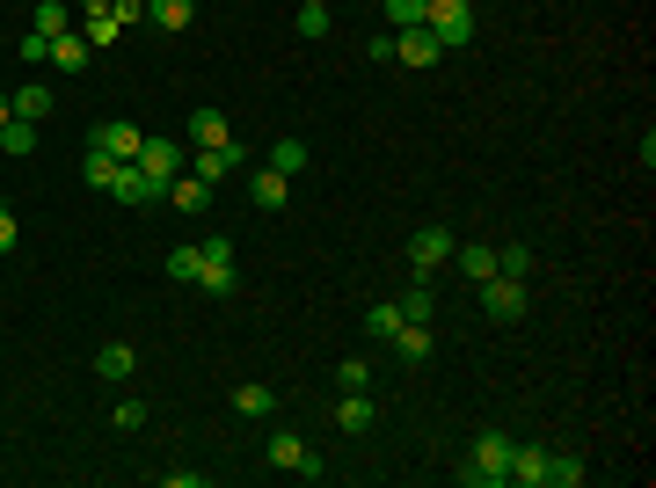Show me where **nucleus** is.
Listing matches in <instances>:
<instances>
[{
  "label": "nucleus",
  "mask_w": 656,
  "mask_h": 488,
  "mask_svg": "<svg viewBox=\"0 0 656 488\" xmlns=\"http://www.w3.org/2000/svg\"><path fill=\"white\" fill-rule=\"evenodd\" d=\"M242 161H248L242 139H226V147H190V175H197V183H212V190H219V183H234Z\"/></svg>",
  "instance_id": "0eeeda50"
},
{
  "label": "nucleus",
  "mask_w": 656,
  "mask_h": 488,
  "mask_svg": "<svg viewBox=\"0 0 656 488\" xmlns=\"http://www.w3.org/2000/svg\"><path fill=\"white\" fill-rule=\"evenodd\" d=\"M510 488H547V445H510Z\"/></svg>",
  "instance_id": "ddd939ff"
},
{
  "label": "nucleus",
  "mask_w": 656,
  "mask_h": 488,
  "mask_svg": "<svg viewBox=\"0 0 656 488\" xmlns=\"http://www.w3.org/2000/svg\"><path fill=\"white\" fill-rule=\"evenodd\" d=\"M23 59L29 66H51V37H23Z\"/></svg>",
  "instance_id": "4c0bfd02"
},
{
  "label": "nucleus",
  "mask_w": 656,
  "mask_h": 488,
  "mask_svg": "<svg viewBox=\"0 0 656 488\" xmlns=\"http://www.w3.org/2000/svg\"><path fill=\"white\" fill-rule=\"evenodd\" d=\"M88 147H96V153H110V161H139L146 132H139V124H124V117H102L96 132H88Z\"/></svg>",
  "instance_id": "6e6552de"
},
{
  "label": "nucleus",
  "mask_w": 656,
  "mask_h": 488,
  "mask_svg": "<svg viewBox=\"0 0 656 488\" xmlns=\"http://www.w3.org/2000/svg\"><path fill=\"white\" fill-rule=\"evenodd\" d=\"M248 204H256V212H285V204H292V175L256 168V175H248Z\"/></svg>",
  "instance_id": "9b49d317"
},
{
  "label": "nucleus",
  "mask_w": 656,
  "mask_h": 488,
  "mask_svg": "<svg viewBox=\"0 0 656 488\" xmlns=\"http://www.w3.org/2000/svg\"><path fill=\"white\" fill-rule=\"evenodd\" d=\"M270 168H277V175H299V168H307V147H299V139H277V147H270Z\"/></svg>",
  "instance_id": "2f4dec72"
},
{
  "label": "nucleus",
  "mask_w": 656,
  "mask_h": 488,
  "mask_svg": "<svg viewBox=\"0 0 656 488\" xmlns=\"http://www.w3.org/2000/svg\"><path fill=\"white\" fill-rule=\"evenodd\" d=\"M15 117H29V124L51 117V88L45 80H23V88H15Z\"/></svg>",
  "instance_id": "b1692460"
},
{
  "label": "nucleus",
  "mask_w": 656,
  "mask_h": 488,
  "mask_svg": "<svg viewBox=\"0 0 656 488\" xmlns=\"http://www.w3.org/2000/svg\"><path fill=\"white\" fill-rule=\"evenodd\" d=\"M212 474H197V466H161V488H205Z\"/></svg>",
  "instance_id": "72a5a7b5"
},
{
  "label": "nucleus",
  "mask_w": 656,
  "mask_h": 488,
  "mask_svg": "<svg viewBox=\"0 0 656 488\" xmlns=\"http://www.w3.org/2000/svg\"><path fill=\"white\" fill-rule=\"evenodd\" d=\"M15 241H23V226H15V212L0 204V255H15Z\"/></svg>",
  "instance_id": "e433bc0d"
},
{
  "label": "nucleus",
  "mask_w": 656,
  "mask_h": 488,
  "mask_svg": "<svg viewBox=\"0 0 656 488\" xmlns=\"http://www.w3.org/2000/svg\"><path fill=\"white\" fill-rule=\"evenodd\" d=\"M380 15H387V29H416L431 15V0H380Z\"/></svg>",
  "instance_id": "a878e982"
},
{
  "label": "nucleus",
  "mask_w": 656,
  "mask_h": 488,
  "mask_svg": "<svg viewBox=\"0 0 656 488\" xmlns=\"http://www.w3.org/2000/svg\"><path fill=\"white\" fill-rule=\"evenodd\" d=\"M453 248H460L453 226H416V234H409V277H416V285H431L437 270L453 263Z\"/></svg>",
  "instance_id": "f03ea898"
},
{
  "label": "nucleus",
  "mask_w": 656,
  "mask_h": 488,
  "mask_svg": "<svg viewBox=\"0 0 656 488\" xmlns=\"http://www.w3.org/2000/svg\"><path fill=\"white\" fill-rule=\"evenodd\" d=\"M270 466H285V474H299V481H321V474H329V466H321V452L307 438H299V430H270Z\"/></svg>",
  "instance_id": "39448f33"
},
{
  "label": "nucleus",
  "mask_w": 656,
  "mask_h": 488,
  "mask_svg": "<svg viewBox=\"0 0 656 488\" xmlns=\"http://www.w3.org/2000/svg\"><path fill=\"white\" fill-rule=\"evenodd\" d=\"M474 292H482V314L488 321H525V277H504V270H496V277H488V285H474Z\"/></svg>",
  "instance_id": "423d86ee"
},
{
  "label": "nucleus",
  "mask_w": 656,
  "mask_h": 488,
  "mask_svg": "<svg viewBox=\"0 0 656 488\" xmlns=\"http://www.w3.org/2000/svg\"><path fill=\"white\" fill-rule=\"evenodd\" d=\"M496 270H504V277H533V248H525V241L496 248Z\"/></svg>",
  "instance_id": "c756f323"
},
{
  "label": "nucleus",
  "mask_w": 656,
  "mask_h": 488,
  "mask_svg": "<svg viewBox=\"0 0 656 488\" xmlns=\"http://www.w3.org/2000/svg\"><path fill=\"white\" fill-rule=\"evenodd\" d=\"M132 365H139V350H132V342H102V350H96V379H110V387L132 379Z\"/></svg>",
  "instance_id": "a211bd4d"
},
{
  "label": "nucleus",
  "mask_w": 656,
  "mask_h": 488,
  "mask_svg": "<svg viewBox=\"0 0 656 488\" xmlns=\"http://www.w3.org/2000/svg\"><path fill=\"white\" fill-rule=\"evenodd\" d=\"M299 37H307V45L329 37V8H321V0H299Z\"/></svg>",
  "instance_id": "c85d7f7f"
},
{
  "label": "nucleus",
  "mask_w": 656,
  "mask_h": 488,
  "mask_svg": "<svg viewBox=\"0 0 656 488\" xmlns=\"http://www.w3.org/2000/svg\"><path fill=\"white\" fill-rule=\"evenodd\" d=\"M394 328H401V306H394V299L364 314V336H372V342H394Z\"/></svg>",
  "instance_id": "cd10ccee"
},
{
  "label": "nucleus",
  "mask_w": 656,
  "mask_h": 488,
  "mask_svg": "<svg viewBox=\"0 0 656 488\" xmlns=\"http://www.w3.org/2000/svg\"><path fill=\"white\" fill-rule=\"evenodd\" d=\"M197 270H205V255H197V241L169 248V277H175V285H197Z\"/></svg>",
  "instance_id": "bb28decb"
},
{
  "label": "nucleus",
  "mask_w": 656,
  "mask_h": 488,
  "mask_svg": "<svg viewBox=\"0 0 656 488\" xmlns=\"http://www.w3.org/2000/svg\"><path fill=\"white\" fill-rule=\"evenodd\" d=\"M73 8H81V15H102V8H110V0H73Z\"/></svg>",
  "instance_id": "58836bf2"
},
{
  "label": "nucleus",
  "mask_w": 656,
  "mask_h": 488,
  "mask_svg": "<svg viewBox=\"0 0 656 488\" xmlns=\"http://www.w3.org/2000/svg\"><path fill=\"white\" fill-rule=\"evenodd\" d=\"M146 23L161 29V37H175V29L197 23V0H146Z\"/></svg>",
  "instance_id": "dca6fc26"
},
{
  "label": "nucleus",
  "mask_w": 656,
  "mask_h": 488,
  "mask_svg": "<svg viewBox=\"0 0 656 488\" xmlns=\"http://www.w3.org/2000/svg\"><path fill=\"white\" fill-rule=\"evenodd\" d=\"M270 409H277V393H270L263 379H248V387H234V415H248V423H263Z\"/></svg>",
  "instance_id": "412c9836"
},
{
  "label": "nucleus",
  "mask_w": 656,
  "mask_h": 488,
  "mask_svg": "<svg viewBox=\"0 0 656 488\" xmlns=\"http://www.w3.org/2000/svg\"><path fill=\"white\" fill-rule=\"evenodd\" d=\"M161 204H175L183 220H205V212H212V183H197V175L183 168V175L169 183V197H161Z\"/></svg>",
  "instance_id": "1a4fd4ad"
},
{
  "label": "nucleus",
  "mask_w": 656,
  "mask_h": 488,
  "mask_svg": "<svg viewBox=\"0 0 656 488\" xmlns=\"http://www.w3.org/2000/svg\"><path fill=\"white\" fill-rule=\"evenodd\" d=\"M423 29H431L445 51L474 45V0H431V15H423Z\"/></svg>",
  "instance_id": "20e7f679"
},
{
  "label": "nucleus",
  "mask_w": 656,
  "mask_h": 488,
  "mask_svg": "<svg viewBox=\"0 0 656 488\" xmlns=\"http://www.w3.org/2000/svg\"><path fill=\"white\" fill-rule=\"evenodd\" d=\"M8 117H15V96H0V124H8Z\"/></svg>",
  "instance_id": "ea45409f"
},
{
  "label": "nucleus",
  "mask_w": 656,
  "mask_h": 488,
  "mask_svg": "<svg viewBox=\"0 0 656 488\" xmlns=\"http://www.w3.org/2000/svg\"><path fill=\"white\" fill-rule=\"evenodd\" d=\"M110 423H117V430H146V401H117Z\"/></svg>",
  "instance_id": "f704fd0d"
},
{
  "label": "nucleus",
  "mask_w": 656,
  "mask_h": 488,
  "mask_svg": "<svg viewBox=\"0 0 656 488\" xmlns=\"http://www.w3.org/2000/svg\"><path fill=\"white\" fill-rule=\"evenodd\" d=\"M343 387H372V365H364V358H343L336 365V393Z\"/></svg>",
  "instance_id": "473e14b6"
},
{
  "label": "nucleus",
  "mask_w": 656,
  "mask_h": 488,
  "mask_svg": "<svg viewBox=\"0 0 656 488\" xmlns=\"http://www.w3.org/2000/svg\"><path fill=\"white\" fill-rule=\"evenodd\" d=\"M110 15H117V29H132V23H146V0H110Z\"/></svg>",
  "instance_id": "c9c22d12"
},
{
  "label": "nucleus",
  "mask_w": 656,
  "mask_h": 488,
  "mask_svg": "<svg viewBox=\"0 0 656 488\" xmlns=\"http://www.w3.org/2000/svg\"><path fill=\"white\" fill-rule=\"evenodd\" d=\"M372 415H380V409H372V393L343 387V401H336V430H343V438H364V430H372Z\"/></svg>",
  "instance_id": "f8f14e48"
},
{
  "label": "nucleus",
  "mask_w": 656,
  "mask_h": 488,
  "mask_svg": "<svg viewBox=\"0 0 656 488\" xmlns=\"http://www.w3.org/2000/svg\"><path fill=\"white\" fill-rule=\"evenodd\" d=\"M547 488H583V452H547Z\"/></svg>",
  "instance_id": "5701e85b"
},
{
  "label": "nucleus",
  "mask_w": 656,
  "mask_h": 488,
  "mask_svg": "<svg viewBox=\"0 0 656 488\" xmlns=\"http://www.w3.org/2000/svg\"><path fill=\"white\" fill-rule=\"evenodd\" d=\"M183 168H190V147H183V139H146L139 147V175L153 183V197H169V183Z\"/></svg>",
  "instance_id": "7ed1b4c3"
},
{
  "label": "nucleus",
  "mask_w": 656,
  "mask_h": 488,
  "mask_svg": "<svg viewBox=\"0 0 656 488\" xmlns=\"http://www.w3.org/2000/svg\"><path fill=\"white\" fill-rule=\"evenodd\" d=\"M226 139H234L226 110H190V147H226Z\"/></svg>",
  "instance_id": "aec40b11"
},
{
  "label": "nucleus",
  "mask_w": 656,
  "mask_h": 488,
  "mask_svg": "<svg viewBox=\"0 0 656 488\" xmlns=\"http://www.w3.org/2000/svg\"><path fill=\"white\" fill-rule=\"evenodd\" d=\"M394 350H401V365H423V358L437 350L431 321H401V328H394Z\"/></svg>",
  "instance_id": "f3484780"
},
{
  "label": "nucleus",
  "mask_w": 656,
  "mask_h": 488,
  "mask_svg": "<svg viewBox=\"0 0 656 488\" xmlns=\"http://www.w3.org/2000/svg\"><path fill=\"white\" fill-rule=\"evenodd\" d=\"M510 430H482V438L467 445V466H460V481L467 488H510Z\"/></svg>",
  "instance_id": "f257e3e1"
},
{
  "label": "nucleus",
  "mask_w": 656,
  "mask_h": 488,
  "mask_svg": "<svg viewBox=\"0 0 656 488\" xmlns=\"http://www.w3.org/2000/svg\"><path fill=\"white\" fill-rule=\"evenodd\" d=\"M73 29V0H37V15H29V37H66Z\"/></svg>",
  "instance_id": "6ab92c4d"
},
{
  "label": "nucleus",
  "mask_w": 656,
  "mask_h": 488,
  "mask_svg": "<svg viewBox=\"0 0 656 488\" xmlns=\"http://www.w3.org/2000/svg\"><path fill=\"white\" fill-rule=\"evenodd\" d=\"M51 66H59V74H88V66H96V45H88L81 29H66V37H51Z\"/></svg>",
  "instance_id": "4468645a"
},
{
  "label": "nucleus",
  "mask_w": 656,
  "mask_h": 488,
  "mask_svg": "<svg viewBox=\"0 0 656 488\" xmlns=\"http://www.w3.org/2000/svg\"><path fill=\"white\" fill-rule=\"evenodd\" d=\"M81 37H88V45H96V51H110V45H117V37H124V29H117V15L102 8V15H88V29H81Z\"/></svg>",
  "instance_id": "7c9ffc66"
},
{
  "label": "nucleus",
  "mask_w": 656,
  "mask_h": 488,
  "mask_svg": "<svg viewBox=\"0 0 656 488\" xmlns=\"http://www.w3.org/2000/svg\"><path fill=\"white\" fill-rule=\"evenodd\" d=\"M0 153L29 161V153H37V124H29V117H8V124H0Z\"/></svg>",
  "instance_id": "4be33fe9"
},
{
  "label": "nucleus",
  "mask_w": 656,
  "mask_h": 488,
  "mask_svg": "<svg viewBox=\"0 0 656 488\" xmlns=\"http://www.w3.org/2000/svg\"><path fill=\"white\" fill-rule=\"evenodd\" d=\"M394 59H401V66H437V59H445V45L416 23V29H394Z\"/></svg>",
  "instance_id": "9d476101"
},
{
  "label": "nucleus",
  "mask_w": 656,
  "mask_h": 488,
  "mask_svg": "<svg viewBox=\"0 0 656 488\" xmlns=\"http://www.w3.org/2000/svg\"><path fill=\"white\" fill-rule=\"evenodd\" d=\"M394 306H401V321H431V314H437V292H431V285H416V277H409V292L394 299Z\"/></svg>",
  "instance_id": "393cba45"
},
{
  "label": "nucleus",
  "mask_w": 656,
  "mask_h": 488,
  "mask_svg": "<svg viewBox=\"0 0 656 488\" xmlns=\"http://www.w3.org/2000/svg\"><path fill=\"white\" fill-rule=\"evenodd\" d=\"M453 270H460L467 285H488V277H496V248H482V241H460V248H453Z\"/></svg>",
  "instance_id": "2eb2a0df"
}]
</instances>
